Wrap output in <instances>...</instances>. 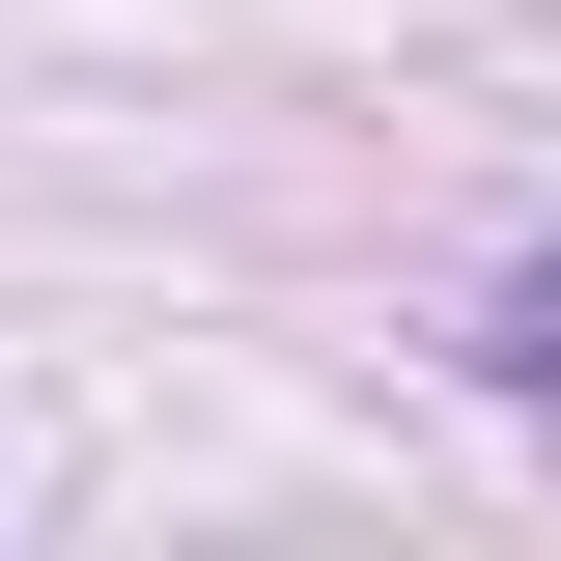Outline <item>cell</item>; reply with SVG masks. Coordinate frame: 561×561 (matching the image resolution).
Here are the masks:
<instances>
[{"mask_svg":"<svg viewBox=\"0 0 561 561\" xmlns=\"http://www.w3.org/2000/svg\"><path fill=\"white\" fill-rule=\"evenodd\" d=\"M505 393H534V421H561V253H534V280H505Z\"/></svg>","mask_w":561,"mask_h":561,"instance_id":"cell-1","label":"cell"}]
</instances>
